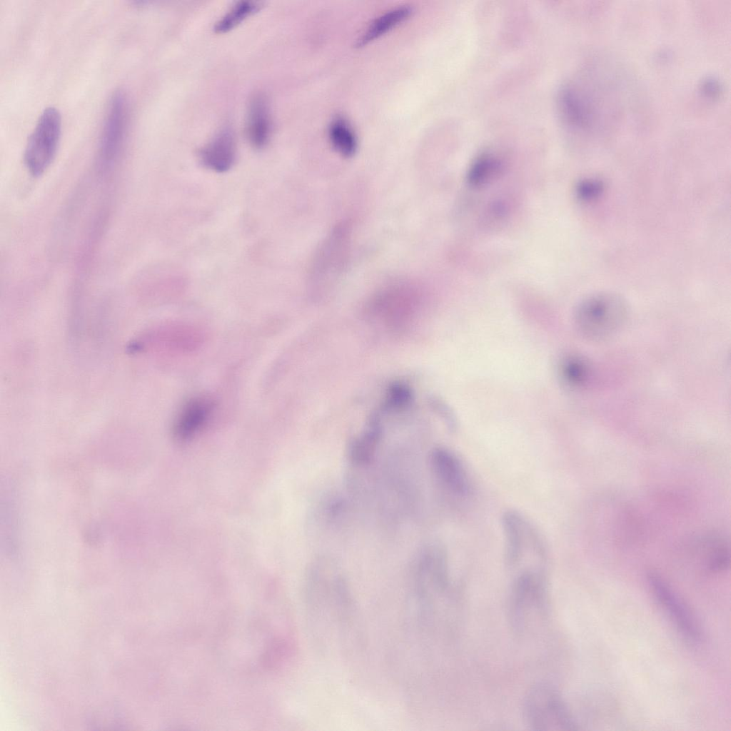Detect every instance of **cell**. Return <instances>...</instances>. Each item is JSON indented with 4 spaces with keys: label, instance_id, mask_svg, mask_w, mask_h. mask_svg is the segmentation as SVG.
<instances>
[{
    "label": "cell",
    "instance_id": "8fae6325",
    "mask_svg": "<svg viewBox=\"0 0 731 731\" xmlns=\"http://www.w3.org/2000/svg\"><path fill=\"white\" fill-rule=\"evenodd\" d=\"M647 578L655 596L669 613L681 633L688 640L697 642L700 640V632L682 603L657 574L650 573Z\"/></svg>",
    "mask_w": 731,
    "mask_h": 731
},
{
    "label": "cell",
    "instance_id": "44dd1931",
    "mask_svg": "<svg viewBox=\"0 0 731 731\" xmlns=\"http://www.w3.org/2000/svg\"><path fill=\"white\" fill-rule=\"evenodd\" d=\"M500 168L499 159L490 153H483L472 163L467 174L470 185L478 187L485 184Z\"/></svg>",
    "mask_w": 731,
    "mask_h": 731
},
{
    "label": "cell",
    "instance_id": "ac0fdd59",
    "mask_svg": "<svg viewBox=\"0 0 731 731\" xmlns=\"http://www.w3.org/2000/svg\"><path fill=\"white\" fill-rule=\"evenodd\" d=\"M591 373L588 361L578 355L566 356L559 365V375L562 381L573 388L584 386L588 382Z\"/></svg>",
    "mask_w": 731,
    "mask_h": 731
},
{
    "label": "cell",
    "instance_id": "8992f818",
    "mask_svg": "<svg viewBox=\"0 0 731 731\" xmlns=\"http://www.w3.org/2000/svg\"><path fill=\"white\" fill-rule=\"evenodd\" d=\"M61 130L59 110L53 106L46 108L29 136L24 151V163L32 176H41L51 165L57 151Z\"/></svg>",
    "mask_w": 731,
    "mask_h": 731
},
{
    "label": "cell",
    "instance_id": "603a6c76",
    "mask_svg": "<svg viewBox=\"0 0 731 731\" xmlns=\"http://www.w3.org/2000/svg\"><path fill=\"white\" fill-rule=\"evenodd\" d=\"M701 89L704 94L710 97L717 96L721 91V86L717 79L707 78L701 84Z\"/></svg>",
    "mask_w": 731,
    "mask_h": 731
},
{
    "label": "cell",
    "instance_id": "3957f363",
    "mask_svg": "<svg viewBox=\"0 0 731 731\" xmlns=\"http://www.w3.org/2000/svg\"><path fill=\"white\" fill-rule=\"evenodd\" d=\"M628 305L619 294L600 292L588 296L577 307L575 324L585 338L603 341L615 335L628 318Z\"/></svg>",
    "mask_w": 731,
    "mask_h": 731
},
{
    "label": "cell",
    "instance_id": "5b68a950",
    "mask_svg": "<svg viewBox=\"0 0 731 731\" xmlns=\"http://www.w3.org/2000/svg\"><path fill=\"white\" fill-rule=\"evenodd\" d=\"M525 718L536 731L574 730L576 724L559 692L551 685L538 683L528 692Z\"/></svg>",
    "mask_w": 731,
    "mask_h": 731
},
{
    "label": "cell",
    "instance_id": "4fadbf2b",
    "mask_svg": "<svg viewBox=\"0 0 731 731\" xmlns=\"http://www.w3.org/2000/svg\"><path fill=\"white\" fill-rule=\"evenodd\" d=\"M213 408V402L205 397H197L188 401L181 409L174 423L176 439L183 442L194 436L207 422Z\"/></svg>",
    "mask_w": 731,
    "mask_h": 731
},
{
    "label": "cell",
    "instance_id": "ffe728a7",
    "mask_svg": "<svg viewBox=\"0 0 731 731\" xmlns=\"http://www.w3.org/2000/svg\"><path fill=\"white\" fill-rule=\"evenodd\" d=\"M262 6L261 2L255 1L242 0L236 2L216 22L215 31L218 34L228 32L248 16L258 12Z\"/></svg>",
    "mask_w": 731,
    "mask_h": 731
},
{
    "label": "cell",
    "instance_id": "7402d4cb",
    "mask_svg": "<svg viewBox=\"0 0 731 731\" xmlns=\"http://www.w3.org/2000/svg\"><path fill=\"white\" fill-rule=\"evenodd\" d=\"M604 191V184L598 178H588L580 181L575 186V194L582 201L590 202L597 199Z\"/></svg>",
    "mask_w": 731,
    "mask_h": 731
},
{
    "label": "cell",
    "instance_id": "9c48e42d",
    "mask_svg": "<svg viewBox=\"0 0 731 731\" xmlns=\"http://www.w3.org/2000/svg\"><path fill=\"white\" fill-rule=\"evenodd\" d=\"M429 465L437 483L449 494L465 498L471 493L468 473L460 458L453 450L438 447L429 455Z\"/></svg>",
    "mask_w": 731,
    "mask_h": 731
},
{
    "label": "cell",
    "instance_id": "6da1fadb",
    "mask_svg": "<svg viewBox=\"0 0 731 731\" xmlns=\"http://www.w3.org/2000/svg\"><path fill=\"white\" fill-rule=\"evenodd\" d=\"M309 605L326 634L343 636L352 613L351 599L346 579L338 564L331 558L319 557L311 565L306 580Z\"/></svg>",
    "mask_w": 731,
    "mask_h": 731
},
{
    "label": "cell",
    "instance_id": "d6986e66",
    "mask_svg": "<svg viewBox=\"0 0 731 731\" xmlns=\"http://www.w3.org/2000/svg\"><path fill=\"white\" fill-rule=\"evenodd\" d=\"M328 136L333 146L345 156H353L357 149V138L348 121L336 116L328 127Z\"/></svg>",
    "mask_w": 731,
    "mask_h": 731
},
{
    "label": "cell",
    "instance_id": "7c38bea8",
    "mask_svg": "<svg viewBox=\"0 0 731 731\" xmlns=\"http://www.w3.org/2000/svg\"><path fill=\"white\" fill-rule=\"evenodd\" d=\"M200 163L206 168L223 173L235 163L236 144L233 131L223 128L198 151Z\"/></svg>",
    "mask_w": 731,
    "mask_h": 731
},
{
    "label": "cell",
    "instance_id": "9a60e30c",
    "mask_svg": "<svg viewBox=\"0 0 731 731\" xmlns=\"http://www.w3.org/2000/svg\"><path fill=\"white\" fill-rule=\"evenodd\" d=\"M343 230H336L328 241L324 243L319 251L318 258L313 264V276L318 274V277H327L338 273V268L341 266V255L344 253L346 246L345 233Z\"/></svg>",
    "mask_w": 731,
    "mask_h": 731
},
{
    "label": "cell",
    "instance_id": "277c9868",
    "mask_svg": "<svg viewBox=\"0 0 731 731\" xmlns=\"http://www.w3.org/2000/svg\"><path fill=\"white\" fill-rule=\"evenodd\" d=\"M548 600L545 572L527 571L514 575L508 604L513 628L519 633L532 630L545 616Z\"/></svg>",
    "mask_w": 731,
    "mask_h": 731
},
{
    "label": "cell",
    "instance_id": "5bb4252c",
    "mask_svg": "<svg viewBox=\"0 0 731 731\" xmlns=\"http://www.w3.org/2000/svg\"><path fill=\"white\" fill-rule=\"evenodd\" d=\"M271 133V117L269 101L266 96L257 93L251 99L246 119V135L256 148L264 147Z\"/></svg>",
    "mask_w": 731,
    "mask_h": 731
},
{
    "label": "cell",
    "instance_id": "e0dca14e",
    "mask_svg": "<svg viewBox=\"0 0 731 731\" xmlns=\"http://www.w3.org/2000/svg\"><path fill=\"white\" fill-rule=\"evenodd\" d=\"M381 436L380 427L373 423L363 434L353 439L348 448V458L356 466L363 467L373 460Z\"/></svg>",
    "mask_w": 731,
    "mask_h": 731
},
{
    "label": "cell",
    "instance_id": "2e32d148",
    "mask_svg": "<svg viewBox=\"0 0 731 731\" xmlns=\"http://www.w3.org/2000/svg\"><path fill=\"white\" fill-rule=\"evenodd\" d=\"M413 8L408 4L397 6L376 17L357 39L355 45L362 46L398 24L413 12Z\"/></svg>",
    "mask_w": 731,
    "mask_h": 731
},
{
    "label": "cell",
    "instance_id": "30bf717a",
    "mask_svg": "<svg viewBox=\"0 0 731 731\" xmlns=\"http://www.w3.org/2000/svg\"><path fill=\"white\" fill-rule=\"evenodd\" d=\"M557 102L563 119L570 127L583 131L592 126L594 119L592 102L575 85H563L558 93Z\"/></svg>",
    "mask_w": 731,
    "mask_h": 731
},
{
    "label": "cell",
    "instance_id": "7a4b0ae2",
    "mask_svg": "<svg viewBox=\"0 0 731 731\" xmlns=\"http://www.w3.org/2000/svg\"><path fill=\"white\" fill-rule=\"evenodd\" d=\"M504 560L513 575L527 572H545L548 550L544 539L533 523L522 513L510 509L502 515Z\"/></svg>",
    "mask_w": 731,
    "mask_h": 731
},
{
    "label": "cell",
    "instance_id": "52a82bcc",
    "mask_svg": "<svg viewBox=\"0 0 731 731\" xmlns=\"http://www.w3.org/2000/svg\"><path fill=\"white\" fill-rule=\"evenodd\" d=\"M415 594L423 605H430L446 594L450 587L447 553L440 545L430 544L420 553L415 566Z\"/></svg>",
    "mask_w": 731,
    "mask_h": 731
},
{
    "label": "cell",
    "instance_id": "ba28073f",
    "mask_svg": "<svg viewBox=\"0 0 731 731\" xmlns=\"http://www.w3.org/2000/svg\"><path fill=\"white\" fill-rule=\"evenodd\" d=\"M128 104L122 91L110 99L99 146V163L104 168L113 166L122 149L127 126Z\"/></svg>",
    "mask_w": 731,
    "mask_h": 731
}]
</instances>
